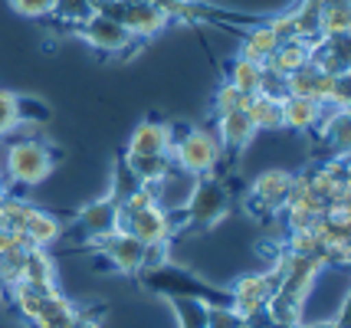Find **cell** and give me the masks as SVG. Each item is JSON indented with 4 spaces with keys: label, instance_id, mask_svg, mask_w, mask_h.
Listing matches in <instances>:
<instances>
[{
    "label": "cell",
    "instance_id": "cell-1",
    "mask_svg": "<svg viewBox=\"0 0 351 328\" xmlns=\"http://www.w3.org/2000/svg\"><path fill=\"white\" fill-rule=\"evenodd\" d=\"M171 217V234H207L214 230L217 223H223L230 217V190L227 184L207 174V177H197L187 197L178 210H168Z\"/></svg>",
    "mask_w": 351,
    "mask_h": 328
},
{
    "label": "cell",
    "instance_id": "cell-2",
    "mask_svg": "<svg viewBox=\"0 0 351 328\" xmlns=\"http://www.w3.org/2000/svg\"><path fill=\"white\" fill-rule=\"evenodd\" d=\"M138 276H141V286L154 289L158 296L165 299H197L207 309H233L230 289H217L210 282H204L200 276H194L191 269H181L174 263H165L161 269L138 273Z\"/></svg>",
    "mask_w": 351,
    "mask_h": 328
},
{
    "label": "cell",
    "instance_id": "cell-3",
    "mask_svg": "<svg viewBox=\"0 0 351 328\" xmlns=\"http://www.w3.org/2000/svg\"><path fill=\"white\" fill-rule=\"evenodd\" d=\"M60 161V151L43 138H20L7 148V157H3V184H7V194L14 188H36L43 184L46 177L53 174Z\"/></svg>",
    "mask_w": 351,
    "mask_h": 328
},
{
    "label": "cell",
    "instance_id": "cell-4",
    "mask_svg": "<svg viewBox=\"0 0 351 328\" xmlns=\"http://www.w3.org/2000/svg\"><path fill=\"white\" fill-rule=\"evenodd\" d=\"M220 141L207 128H184L181 135H171V161L174 168L191 177H207L220 164Z\"/></svg>",
    "mask_w": 351,
    "mask_h": 328
},
{
    "label": "cell",
    "instance_id": "cell-5",
    "mask_svg": "<svg viewBox=\"0 0 351 328\" xmlns=\"http://www.w3.org/2000/svg\"><path fill=\"white\" fill-rule=\"evenodd\" d=\"M73 33H76L79 40H86L92 49H99L102 56H122V53H132V49L145 47L141 40H135L115 16H108V14H92Z\"/></svg>",
    "mask_w": 351,
    "mask_h": 328
},
{
    "label": "cell",
    "instance_id": "cell-6",
    "mask_svg": "<svg viewBox=\"0 0 351 328\" xmlns=\"http://www.w3.org/2000/svg\"><path fill=\"white\" fill-rule=\"evenodd\" d=\"M292 181L295 174L286 171V168H269L253 177L250 184V197H246V210L253 214L256 220H269L276 210L286 207V197L292 190Z\"/></svg>",
    "mask_w": 351,
    "mask_h": 328
},
{
    "label": "cell",
    "instance_id": "cell-7",
    "mask_svg": "<svg viewBox=\"0 0 351 328\" xmlns=\"http://www.w3.org/2000/svg\"><path fill=\"white\" fill-rule=\"evenodd\" d=\"M102 14L115 16L125 30L132 33L135 40H152L158 33H165V27L171 23V16L154 3V0H145V3H108Z\"/></svg>",
    "mask_w": 351,
    "mask_h": 328
},
{
    "label": "cell",
    "instance_id": "cell-8",
    "mask_svg": "<svg viewBox=\"0 0 351 328\" xmlns=\"http://www.w3.org/2000/svg\"><path fill=\"white\" fill-rule=\"evenodd\" d=\"M276 286H279V276L276 269H266V273H256V276H243V279L233 282L230 289V302H233V312L240 318H256V315L266 312L269 299H273Z\"/></svg>",
    "mask_w": 351,
    "mask_h": 328
},
{
    "label": "cell",
    "instance_id": "cell-9",
    "mask_svg": "<svg viewBox=\"0 0 351 328\" xmlns=\"http://www.w3.org/2000/svg\"><path fill=\"white\" fill-rule=\"evenodd\" d=\"M119 230V201L106 194L99 201L86 203L76 214V223H73V234L82 240V243H99Z\"/></svg>",
    "mask_w": 351,
    "mask_h": 328
},
{
    "label": "cell",
    "instance_id": "cell-10",
    "mask_svg": "<svg viewBox=\"0 0 351 328\" xmlns=\"http://www.w3.org/2000/svg\"><path fill=\"white\" fill-rule=\"evenodd\" d=\"M119 230L125 234H132L138 243H165L171 240V217H168V207H161V203H152V207H145V210H135V214H125L119 217Z\"/></svg>",
    "mask_w": 351,
    "mask_h": 328
},
{
    "label": "cell",
    "instance_id": "cell-11",
    "mask_svg": "<svg viewBox=\"0 0 351 328\" xmlns=\"http://www.w3.org/2000/svg\"><path fill=\"white\" fill-rule=\"evenodd\" d=\"M92 250L102 253L108 269L122 273V276H138V266H141V253H145V243H138L132 234L125 230H115L112 236L92 243Z\"/></svg>",
    "mask_w": 351,
    "mask_h": 328
},
{
    "label": "cell",
    "instance_id": "cell-12",
    "mask_svg": "<svg viewBox=\"0 0 351 328\" xmlns=\"http://www.w3.org/2000/svg\"><path fill=\"white\" fill-rule=\"evenodd\" d=\"M308 63L328 76H351L348 36H315L308 43Z\"/></svg>",
    "mask_w": 351,
    "mask_h": 328
},
{
    "label": "cell",
    "instance_id": "cell-13",
    "mask_svg": "<svg viewBox=\"0 0 351 328\" xmlns=\"http://www.w3.org/2000/svg\"><path fill=\"white\" fill-rule=\"evenodd\" d=\"M171 135L174 125L165 118H145L128 138L125 155H171Z\"/></svg>",
    "mask_w": 351,
    "mask_h": 328
},
{
    "label": "cell",
    "instance_id": "cell-14",
    "mask_svg": "<svg viewBox=\"0 0 351 328\" xmlns=\"http://www.w3.org/2000/svg\"><path fill=\"white\" fill-rule=\"evenodd\" d=\"M217 141H220V151L230 157H240L253 144L256 138V128L250 125V118H246V112H233V115H223V118H217Z\"/></svg>",
    "mask_w": 351,
    "mask_h": 328
},
{
    "label": "cell",
    "instance_id": "cell-15",
    "mask_svg": "<svg viewBox=\"0 0 351 328\" xmlns=\"http://www.w3.org/2000/svg\"><path fill=\"white\" fill-rule=\"evenodd\" d=\"M62 234H66V223H62L56 214L40 210V207H30V217H27V227H23V240H27V247L49 250L53 243H60L62 240Z\"/></svg>",
    "mask_w": 351,
    "mask_h": 328
},
{
    "label": "cell",
    "instance_id": "cell-16",
    "mask_svg": "<svg viewBox=\"0 0 351 328\" xmlns=\"http://www.w3.org/2000/svg\"><path fill=\"white\" fill-rule=\"evenodd\" d=\"M325 115V102L302 99V95H286L282 99V128L292 131H315Z\"/></svg>",
    "mask_w": 351,
    "mask_h": 328
},
{
    "label": "cell",
    "instance_id": "cell-17",
    "mask_svg": "<svg viewBox=\"0 0 351 328\" xmlns=\"http://www.w3.org/2000/svg\"><path fill=\"white\" fill-rule=\"evenodd\" d=\"M10 292H14V305H16V312H20V318H27V322H36L40 318V312L46 309V302L56 296L60 289H46V286H33V282H23V279H16L7 286Z\"/></svg>",
    "mask_w": 351,
    "mask_h": 328
},
{
    "label": "cell",
    "instance_id": "cell-18",
    "mask_svg": "<svg viewBox=\"0 0 351 328\" xmlns=\"http://www.w3.org/2000/svg\"><path fill=\"white\" fill-rule=\"evenodd\" d=\"M122 161H125V168L132 171V177H135L138 184H148V188L161 184V181L174 171L171 155H125Z\"/></svg>",
    "mask_w": 351,
    "mask_h": 328
},
{
    "label": "cell",
    "instance_id": "cell-19",
    "mask_svg": "<svg viewBox=\"0 0 351 328\" xmlns=\"http://www.w3.org/2000/svg\"><path fill=\"white\" fill-rule=\"evenodd\" d=\"M308 63V40H282L279 47H276V53L266 60V69L269 73H276V76H292L295 69H302V66Z\"/></svg>",
    "mask_w": 351,
    "mask_h": 328
},
{
    "label": "cell",
    "instance_id": "cell-20",
    "mask_svg": "<svg viewBox=\"0 0 351 328\" xmlns=\"http://www.w3.org/2000/svg\"><path fill=\"white\" fill-rule=\"evenodd\" d=\"M20 279L33 282V286H46V289H56V263L53 256L40 247H30L23 253V266H20Z\"/></svg>",
    "mask_w": 351,
    "mask_h": 328
},
{
    "label": "cell",
    "instance_id": "cell-21",
    "mask_svg": "<svg viewBox=\"0 0 351 328\" xmlns=\"http://www.w3.org/2000/svg\"><path fill=\"white\" fill-rule=\"evenodd\" d=\"M246 118L256 128V135L260 131H279L282 128V102L269 99V95H253L250 105H246Z\"/></svg>",
    "mask_w": 351,
    "mask_h": 328
},
{
    "label": "cell",
    "instance_id": "cell-22",
    "mask_svg": "<svg viewBox=\"0 0 351 328\" xmlns=\"http://www.w3.org/2000/svg\"><path fill=\"white\" fill-rule=\"evenodd\" d=\"M76 318H79V305L73 299H66L62 292H56V296L46 302V309L40 312V318L33 325L36 328H73Z\"/></svg>",
    "mask_w": 351,
    "mask_h": 328
},
{
    "label": "cell",
    "instance_id": "cell-23",
    "mask_svg": "<svg viewBox=\"0 0 351 328\" xmlns=\"http://www.w3.org/2000/svg\"><path fill=\"white\" fill-rule=\"evenodd\" d=\"M227 82L237 86V89L246 95H256L260 92V82H263V63H250L243 56H237L227 69Z\"/></svg>",
    "mask_w": 351,
    "mask_h": 328
},
{
    "label": "cell",
    "instance_id": "cell-24",
    "mask_svg": "<svg viewBox=\"0 0 351 328\" xmlns=\"http://www.w3.org/2000/svg\"><path fill=\"white\" fill-rule=\"evenodd\" d=\"M250 99H253V95H246V92H240L237 86L223 82V86H217L214 99H210V112H214V118H223V115H233V112H246Z\"/></svg>",
    "mask_w": 351,
    "mask_h": 328
},
{
    "label": "cell",
    "instance_id": "cell-25",
    "mask_svg": "<svg viewBox=\"0 0 351 328\" xmlns=\"http://www.w3.org/2000/svg\"><path fill=\"white\" fill-rule=\"evenodd\" d=\"M174 315H178V328H207V305L197 299H168Z\"/></svg>",
    "mask_w": 351,
    "mask_h": 328
},
{
    "label": "cell",
    "instance_id": "cell-26",
    "mask_svg": "<svg viewBox=\"0 0 351 328\" xmlns=\"http://www.w3.org/2000/svg\"><path fill=\"white\" fill-rule=\"evenodd\" d=\"M92 14L95 10L89 7V0H56V7H53V16L60 23H66V27H73V30H76L79 23H86Z\"/></svg>",
    "mask_w": 351,
    "mask_h": 328
},
{
    "label": "cell",
    "instance_id": "cell-27",
    "mask_svg": "<svg viewBox=\"0 0 351 328\" xmlns=\"http://www.w3.org/2000/svg\"><path fill=\"white\" fill-rule=\"evenodd\" d=\"M20 128V95L0 89V138Z\"/></svg>",
    "mask_w": 351,
    "mask_h": 328
},
{
    "label": "cell",
    "instance_id": "cell-28",
    "mask_svg": "<svg viewBox=\"0 0 351 328\" xmlns=\"http://www.w3.org/2000/svg\"><path fill=\"white\" fill-rule=\"evenodd\" d=\"M49 118H53V112L46 102L20 95V125H46Z\"/></svg>",
    "mask_w": 351,
    "mask_h": 328
},
{
    "label": "cell",
    "instance_id": "cell-29",
    "mask_svg": "<svg viewBox=\"0 0 351 328\" xmlns=\"http://www.w3.org/2000/svg\"><path fill=\"white\" fill-rule=\"evenodd\" d=\"M165 263H171V240H165V243H148L145 253H141V266H138V273L161 269Z\"/></svg>",
    "mask_w": 351,
    "mask_h": 328
},
{
    "label": "cell",
    "instance_id": "cell-30",
    "mask_svg": "<svg viewBox=\"0 0 351 328\" xmlns=\"http://www.w3.org/2000/svg\"><path fill=\"white\" fill-rule=\"evenodd\" d=\"M10 3V10L20 16H27V20H40V16H53V7H56V0H7Z\"/></svg>",
    "mask_w": 351,
    "mask_h": 328
},
{
    "label": "cell",
    "instance_id": "cell-31",
    "mask_svg": "<svg viewBox=\"0 0 351 328\" xmlns=\"http://www.w3.org/2000/svg\"><path fill=\"white\" fill-rule=\"evenodd\" d=\"M207 328H243V318L233 309H207Z\"/></svg>",
    "mask_w": 351,
    "mask_h": 328
},
{
    "label": "cell",
    "instance_id": "cell-32",
    "mask_svg": "<svg viewBox=\"0 0 351 328\" xmlns=\"http://www.w3.org/2000/svg\"><path fill=\"white\" fill-rule=\"evenodd\" d=\"M73 328H102V325H99V318L89 312V305H79V318Z\"/></svg>",
    "mask_w": 351,
    "mask_h": 328
},
{
    "label": "cell",
    "instance_id": "cell-33",
    "mask_svg": "<svg viewBox=\"0 0 351 328\" xmlns=\"http://www.w3.org/2000/svg\"><path fill=\"white\" fill-rule=\"evenodd\" d=\"M154 3H158V7H161V10H165V14H168L171 20H174V14L181 10V7L187 3V0H154Z\"/></svg>",
    "mask_w": 351,
    "mask_h": 328
},
{
    "label": "cell",
    "instance_id": "cell-34",
    "mask_svg": "<svg viewBox=\"0 0 351 328\" xmlns=\"http://www.w3.org/2000/svg\"><path fill=\"white\" fill-rule=\"evenodd\" d=\"M108 3H112V0H89V7L95 10V14H102V10H106Z\"/></svg>",
    "mask_w": 351,
    "mask_h": 328
},
{
    "label": "cell",
    "instance_id": "cell-35",
    "mask_svg": "<svg viewBox=\"0 0 351 328\" xmlns=\"http://www.w3.org/2000/svg\"><path fill=\"white\" fill-rule=\"evenodd\" d=\"M112 3H145V0H112Z\"/></svg>",
    "mask_w": 351,
    "mask_h": 328
},
{
    "label": "cell",
    "instance_id": "cell-36",
    "mask_svg": "<svg viewBox=\"0 0 351 328\" xmlns=\"http://www.w3.org/2000/svg\"><path fill=\"white\" fill-rule=\"evenodd\" d=\"M3 194H7V184H3V177H0V197H3Z\"/></svg>",
    "mask_w": 351,
    "mask_h": 328
}]
</instances>
